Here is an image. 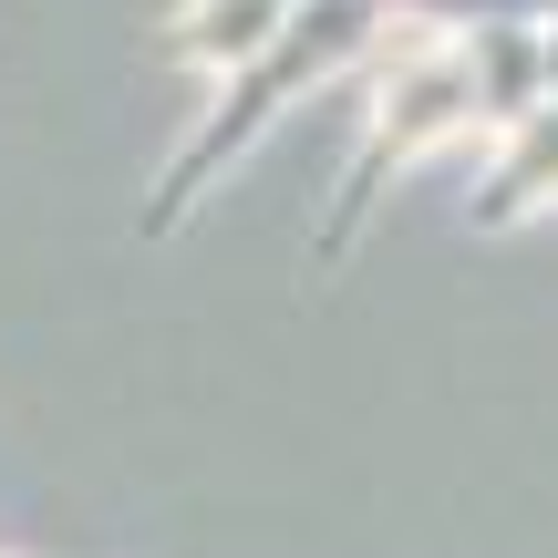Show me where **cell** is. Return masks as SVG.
<instances>
[{
	"instance_id": "6da1fadb",
	"label": "cell",
	"mask_w": 558,
	"mask_h": 558,
	"mask_svg": "<svg viewBox=\"0 0 558 558\" xmlns=\"http://www.w3.org/2000/svg\"><path fill=\"white\" fill-rule=\"evenodd\" d=\"M373 52H393V0H300V11L279 21V41L218 83V104L197 114V135L166 156L156 197H145V239H177L186 207H197L300 94H320L331 73H352V62H373Z\"/></svg>"
},
{
	"instance_id": "5b68a950",
	"label": "cell",
	"mask_w": 558,
	"mask_h": 558,
	"mask_svg": "<svg viewBox=\"0 0 558 558\" xmlns=\"http://www.w3.org/2000/svg\"><path fill=\"white\" fill-rule=\"evenodd\" d=\"M486 21H538V0H393V32L414 41H456V32H486Z\"/></svg>"
},
{
	"instance_id": "52a82bcc",
	"label": "cell",
	"mask_w": 558,
	"mask_h": 558,
	"mask_svg": "<svg viewBox=\"0 0 558 558\" xmlns=\"http://www.w3.org/2000/svg\"><path fill=\"white\" fill-rule=\"evenodd\" d=\"M538 21H558V0H538Z\"/></svg>"
},
{
	"instance_id": "277c9868",
	"label": "cell",
	"mask_w": 558,
	"mask_h": 558,
	"mask_svg": "<svg viewBox=\"0 0 558 558\" xmlns=\"http://www.w3.org/2000/svg\"><path fill=\"white\" fill-rule=\"evenodd\" d=\"M290 11H300V0H186L166 41H177L186 62H207V73H239V62H259L269 41H279Z\"/></svg>"
},
{
	"instance_id": "3957f363",
	"label": "cell",
	"mask_w": 558,
	"mask_h": 558,
	"mask_svg": "<svg viewBox=\"0 0 558 558\" xmlns=\"http://www.w3.org/2000/svg\"><path fill=\"white\" fill-rule=\"evenodd\" d=\"M548 197H558V104H538L527 124H507L497 166H486V186H476V228H518V218H538Z\"/></svg>"
},
{
	"instance_id": "8992f818",
	"label": "cell",
	"mask_w": 558,
	"mask_h": 558,
	"mask_svg": "<svg viewBox=\"0 0 558 558\" xmlns=\"http://www.w3.org/2000/svg\"><path fill=\"white\" fill-rule=\"evenodd\" d=\"M538 32H548V104H558V21H538Z\"/></svg>"
},
{
	"instance_id": "7a4b0ae2",
	"label": "cell",
	"mask_w": 558,
	"mask_h": 558,
	"mask_svg": "<svg viewBox=\"0 0 558 558\" xmlns=\"http://www.w3.org/2000/svg\"><path fill=\"white\" fill-rule=\"evenodd\" d=\"M445 135H476V52H465V32L456 41H414L403 32V62L383 52V94H373V114H362V145H352V166H341L331 207H320V228H311V269L352 259V239L383 207V177L414 166L424 145H445Z\"/></svg>"
}]
</instances>
